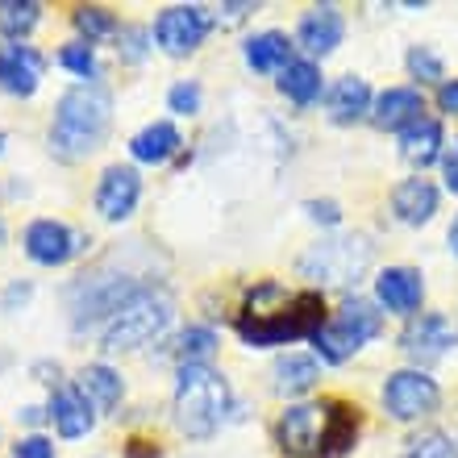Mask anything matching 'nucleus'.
Returning a JSON list of instances; mask_svg holds the SVG:
<instances>
[{"instance_id":"30","label":"nucleus","mask_w":458,"mask_h":458,"mask_svg":"<svg viewBox=\"0 0 458 458\" xmlns=\"http://www.w3.org/2000/svg\"><path fill=\"white\" fill-rule=\"evenodd\" d=\"M72 25L75 34H80V42H100V38H117L121 25H117V13L105 9V4H80V9L72 13Z\"/></svg>"},{"instance_id":"2","label":"nucleus","mask_w":458,"mask_h":458,"mask_svg":"<svg viewBox=\"0 0 458 458\" xmlns=\"http://www.w3.org/2000/svg\"><path fill=\"white\" fill-rule=\"evenodd\" d=\"M113 125V92L105 84H75L67 88L55 105L50 121V155L63 163H80V158L97 155Z\"/></svg>"},{"instance_id":"19","label":"nucleus","mask_w":458,"mask_h":458,"mask_svg":"<svg viewBox=\"0 0 458 458\" xmlns=\"http://www.w3.org/2000/svg\"><path fill=\"white\" fill-rule=\"evenodd\" d=\"M400 155H404V163L417 171L442 163V155H446V130H442V121L437 117L412 121L409 130L400 133Z\"/></svg>"},{"instance_id":"22","label":"nucleus","mask_w":458,"mask_h":458,"mask_svg":"<svg viewBox=\"0 0 458 458\" xmlns=\"http://www.w3.org/2000/svg\"><path fill=\"white\" fill-rule=\"evenodd\" d=\"M183 150V138L171 121H150L146 130H138L130 138V155L133 163H146V167H163Z\"/></svg>"},{"instance_id":"36","label":"nucleus","mask_w":458,"mask_h":458,"mask_svg":"<svg viewBox=\"0 0 458 458\" xmlns=\"http://www.w3.org/2000/svg\"><path fill=\"white\" fill-rule=\"evenodd\" d=\"M13 458H55V442L42 434H30L13 446Z\"/></svg>"},{"instance_id":"4","label":"nucleus","mask_w":458,"mask_h":458,"mask_svg":"<svg viewBox=\"0 0 458 458\" xmlns=\"http://www.w3.org/2000/svg\"><path fill=\"white\" fill-rule=\"evenodd\" d=\"M175 321V301L167 288L146 284L130 304H121L117 313L109 317V326L100 329V350L105 354H121V350H138L158 342Z\"/></svg>"},{"instance_id":"1","label":"nucleus","mask_w":458,"mask_h":458,"mask_svg":"<svg viewBox=\"0 0 458 458\" xmlns=\"http://www.w3.org/2000/svg\"><path fill=\"white\" fill-rule=\"evenodd\" d=\"M326 321L329 313L321 292H288L279 284H254L233 326L246 346H288L301 338L313 342Z\"/></svg>"},{"instance_id":"38","label":"nucleus","mask_w":458,"mask_h":458,"mask_svg":"<svg viewBox=\"0 0 458 458\" xmlns=\"http://www.w3.org/2000/svg\"><path fill=\"white\" fill-rule=\"evenodd\" d=\"M442 175H446V188L458 196V138L446 142V155H442Z\"/></svg>"},{"instance_id":"7","label":"nucleus","mask_w":458,"mask_h":458,"mask_svg":"<svg viewBox=\"0 0 458 458\" xmlns=\"http://www.w3.org/2000/svg\"><path fill=\"white\" fill-rule=\"evenodd\" d=\"M150 279L125 276V271H92V276H80V284L72 288V326L84 334V329H105L109 317L117 313L121 304H130L138 292L146 288Z\"/></svg>"},{"instance_id":"31","label":"nucleus","mask_w":458,"mask_h":458,"mask_svg":"<svg viewBox=\"0 0 458 458\" xmlns=\"http://www.w3.org/2000/svg\"><path fill=\"white\" fill-rule=\"evenodd\" d=\"M55 63H59L63 72H72V75H80L84 84H97V47H88V42H67V47H59V55H55Z\"/></svg>"},{"instance_id":"45","label":"nucleus","mask_w":458,"mask_h":458,"mask_svg":"<svg viewBox=\"0 0 458 458\" xmlns=\"http://www.w3.org/2000/svg\"><path fill=\"white\" fill-rule=\"evenodd\" d=\"M4 142H9V138H4V130H0V150H4Z\"/></svg>"},{"instance_id":"43","label":"nucleus","mask_w":458,"mask_h":458,"mask_svg":"<svg viewBox=\"0 0 458 458\" xmlns=\"http://www.w3.org/2000/svg\"><path fill=\"white\" fill-rule=\"evenodd\" d=\"M42 412H47V409H25V412H17V417H21L25 425H38V421H42Z\"/></svg>"},{"instance_id":"33","label":"nucleus","mask_w":458,"mask_h":458,"mask_svg":"<svg viewBox=\"0 0 458 458\" xmlns=\"http://www.w3.org/2000/svg\"><path fill=\"white\" fill-rule=\"evenodd\" d=\"M404 67H409V75L417 80V84H446V63H442V55L429 47H409V55H404Z\"/></svg>"},{"instance_id":"39","label":"nucleus","mask_w":458,"mask_h":458,"mask_svg":"<svg viewBox=\"0 0 458 458\" xmlns=\"http://www.w3.org/2000/svg\"><path fill=\"white\" fill-rule=\"evenodd\" d=\"M30 296H34V288H30V284H21V279H13L9 288H4V296H0V304H4V313H13V309H17V304H25Z\"/></svg>"},{"instance_id":"18","label":"nucleus","mask_w":458,"mask_h":458,"mask_svg":"<svg viewBox=\"0 0 458 458\" xmlns=\"http://www.w3.org/2000/svg\"><path fill=\"white\" fill-rule=\"evenodd\" d=\"M371 109H375V97H371V84H367L362 75H342V80L329 84L326 117L334 121V125H354V121H362Z\"/></svg>"},{"instance_id":"32","label":"nucleus","mask_w":458,"mask_h":458,"mask_svg":"<svg viewBox=\"0 0 458 458\" xmlns=\"http://www.w3.org/2000/svg\"><path fill=\"white\" fill-rule=\"evenodd\" d=\"M150 50H155V30H146V25H121V34H117V59L121 63L138 67V63H146Z\"/></svg>"},{"instance_id":"17","label":"nucleus","mask_w":458,"mask_h":458,"mask_svg":"<svg viewBox=\"0 0 458 458\" xmlns=\"http://www.w3.org/2000/svg\"><path fill=\"white\" fill-rule=\"evenodd\" d=\"M47 417L55 425V434L59 437H84L92 425H97V409L80 396V387L75 384H63L50 392L47 400Z\"/></svg>"},{"instance_id":"6","label":"nucleus","mask_w":458,"mask_h":458,"mask_svg":"<svg viewBox=\"0 0 458 458\" xmlns=\"http://www.w3.org/2000/svg\"><path fill=\"white\" fill-rule=\"evenodd\" d=\"M384 329V313L379 304L367 296H346L338 313H329V321L321 326V334L313 338V350L321 354V362H346L354 359L371 338H379Z\"/></svg>"},{"instance_id":"34","label":"nucleus","mask_w":458,"mask_h":458,"mask_svg":"<svg viewBox=\"0 0 458 458\" xmlns=\"http://www.w3.org/2000/svg\"><path fill=\"white\" fill-rule=\"evenodd\" d=\"M409 458H458V446L442 429H421L409 437Z\"/></svg>"},{"instance_id":"40","label":"nucleus","mask_w":458,"mask_h":458,"mask_svg":"<svg viewBox=\"0 0 458 458\" xmlns=\"http://www.w3.org/2000/svg\"><path fill=\"white\" fill-rule=\"evenodd\" d=\"M246 13H254V4H250V0H238V4H221V9H217V17H213V21H221V25H238L242 17H246Z\"/></svg>"},{"instance_id":"24","label":"nucleus","mask_w":458,"mask_h":458,"mask_svg":"<svg viewBox=\"0 0 458 458\" xmlns=\"http://www.w3.org/2000/svg\"><path fill=\"white\" fill-rule=\"evenodd\" d=\"M276 88L296 105V109H309V105H317L321 92H326V75H321V67H317L313 59H292L288 67L279 72Z\"/></svg>"},{"instance_id":"8","label":"nucleus","mask_w":458,"mask_h":458,"mask_svg":"<svg viewBox=\"0 0 458 458\" xmlns=\"http://www.w3.org/2000/svg\"><path fill=\"white\" fill-rule=\"evenodd\" d=\"M384 409L392 421H421L429 412H437L442 404V387H437L434 375H425L421 367H404V371H392L384 379Z\"/></svg>"},{"instance_id":"14","label":"nucleus","mask_w":458,"mask_h":458,"mask_svg":"<svg viewBox=\"0 0 458 458\" xmlns=\"http://www.w3.org/2000/svg\"><path fill=\"white\" fill-rule=\"evenodd\" d=\"M142 200V175L130 167V163H113L105 167L97 183V213L105 221H125L133 217V208Z\"/></svg>"},{"instance_id":"15","label":"nucleus","mask_w":458,"mask_h":458,"mask_svg":"<svg viewBox=\"0 0 458 458\" xmlns=\"http://www.w3.org/2000/svg\"><path fill=\"white\" fill-rule=\"evenodd\" d=\"M42 72H47V59L38 47H30V42H4L0 47V88L9 97H34L38 84H42Z\"/></svg>"},{"instance_id":"10","label":"nucleus","mask_w":458,"mask_h":458,"mask_svg":"<svg viewBox=\"0 0 458 458\" xmlns=\"http://www.w3.org/2000/svg\"><path fill=\"white\" fill-rule=\"evenodd\" d=\"M326 404H292L276 421V437L284 454L292 458H321V437H326Z\"/></svg>"},{"instance_id":"29","label":"nucleus","mask_w":458,"mask_h":458,"mask_svg":"<svg viewBox=\"0 0 458 458\" xmlns=\"http://www.w3.org/2000/svg\"><path fill=\"white\" fill-rule=\"evenodd\" d=\"M217 329L213 326H188L175 338V362L180 367H200V362H208L213 354H217Z\"/></svg>"},{"instance_id":"20","label":"nucleus","mask_w":458,"mask_h":458,"mask_svg":"<svg viewBox=\"0 0 458 458\" xmlns=\"http://www.w3.org/2000/svg\"><path fill=\"white\" fill-rule=\"evenodd\" d=\"M437 188L421 175H412V180H400L392 188V213H396L400 225H429L437 213Z\"/></svg>"},{"instance_id":"35","label":"nucleus","mask_w":458,"mask_h":458,"mask_svg":"<svg viewBox=\"0 0 458 458\" xmlns=\"http://www.w3.org/2000/svg\"><path fill=\"white\" fill-rule=\"evenodd\" d=\"M167 109L175 113V117H192V113H200V84H196V80H180V84H171Z\"/></svg>"},{"instance_id":"42","label":"nucleus","mask_w":458,"mask_h":458,"mask_svg":"<svg viewBox=\"0 0 458 458\" xmlns=\"http://www.w3.org/2000/svg\"><path fill=\"white\" fill-rule=\"evenodd\" d=\"M130 458H158V450L150 442H130Z\"/></svg>"},{"instance_id":"13","label":"nucleus","mask_w":458,"mask_h":458,"mask_svg":"<svg viewBox=\"0 0 458 458\" xmlns=\"http://www.w3.org/2000/svg\"><path fill=\"white\" fill-rule=\"evenodd\" d=\"M375 304L396 317H417L425 304V279L417 267H384L375 276Z\"/></svg>"},{"instance_id":"37","label":"nucleus","mask_w":458,"mask_h":458,"mask_svg":"<svg viewBox=\"0 0 458 458\" xmlns=\"http://www.w3.org/2000/svg\"><path fill=\"white\" fill-rule=\"evenodd\" d=\"M304 213H309L317 225H338V221H342V205H338V200H309V205H304Z\"/></svg>"},{"instance_id":"41","label":"nucleus","mask_w":458,"mask_h":458,"mask_svg":"<svg viewBox=\"0 0 458 458\" xmlns=\"http://www.w3.org/2000/svg\"><path fill=\"white\" fill-rule=\"evenodd\" d=\"M437 109L458 117V80H446V84L437 88Z\"/></svg>"},{"instance_id":"28","label":"nucleus","mask_w":458,"mask_h":458,"mask_svg":"<svg viewBox=\"0 0 458 458\" xmlns=\"http://www.w3.org/2000/svg\"><path fill=\"white\" fill-rule=\"evenodd\" d=\"M42 21V4L38 0H0V34L9 42H25Z\"/></svg>"},{"instance_id":"21","label":"nucleus","mask_w":458,"mask_h":458,"mask_svg":"<svg viewBox=\"0 0 458 458\" xmlns=\"http://www.w3.org/2000/svg\"><path fill=\"white\" fill-rule=\"evenodd\" d=\"M425 117V97L417 88H387L375 97V109H371V121L379 130H396L404 133L412 121Z\"/></svg>"},{"instance_id":"16","label":"nucleus","mask_w":458,"mask_h":458,"mask_svg":"<svg viewBox=\"0 0 458 458\" xmlns=\"http://www.w3.org/2000/svg\"><path fill=\"white\" fill-rule=\"evenodd\" d=\"M342 34H346V21H342L338 4H313V9H304L301 25H296V47L317 63L342 47Z\"/></svg>"},{"instance_id":"11","label":"nucleus","mask_w":458,"mask_h":458,"mask_svg":"<svg viewBox=\"0 0 458 458\" xmlns=\"http://www.w3.org/2000/svg\"><path fill=\"white\" fill-rule=\"evenodd\" d=\"M458 346V326L446 313H417L400 329V350L412 362H434Z\"/></svg>"},{"instance_id":"27","label":"nucleus","mask_w":458,"mask_h":458,"mask_svg":"<svg viewBox=\"0 0 458 458\" xmlns=\"http://www.w3.org/2000/svg\"><path fill=\"white\" fill-rule=\"evenodd\" d=\"M317 379H321V367H317L313 354H284L276 362V392L279 396H304L313 392Z\"/></svg>"},{"instance_id":"44","label":"nucleus","mask_w":458,"mask_h":458,"mask_svg":"<svg viewBox=\"0 0 458 458\" xmlns=\"http://www.w3.org/2000/svg\"><path fill=\"white\" fill-rule=\"evenodd\" d=\"M446 242H450V254H454V259H458V217H454V225L446 229Z\"/></svg>"},{"instance_id":"5","label":"nucleus","mask_w":458,"mask_h":458,"mask_svg":"<svg viewBox=\"0 0 458 458\" xmlns=\"http://www.w3.org/2000/svg\"><path fill=\"white\" fill-rule=\"evenodd\" d=\"M371 259H375L371 238H362V233H334V238L313 242L301 254L296 271L304 279H313L317 288H350V284H359L371 271Z\"/></svg>"},{"instance_id":"3","label":"nucleus","mask_w":458,"mask_h":458,"mask_svg":"<svg viewBox=\"0 0 458 458\" xmlns=\"http://www.w3.org/2000/svg\"><path fill=\"white\" fill-rule=\"evenodd\" d=\"M229 409H233V392L221 371H213L208 362L200 367H180L175 379V425L188 437H213L225 425Z\"/></svg>"},{"instance_id":"26","label":"nucleus","mask_w":458,"mask_h":458,"mask_svg":"<svg viewBox=\"0 0 458 458\" xmlns=\"http://www.w3.org/2000/svg\"><path fill=\"white\" fill-rule=\"evenodd\" d=\"M326 437H321V458H342L354 437H359V412L342 404V400H326Z\"/></svg>"},{"instance_id":"46","label":"nucleus","mask_w":458,"mask_h":458,"mask_svg":"<svg viewBox=\"0 0 458 458\" xmlns=\"http://www.w3.org/2000/svg\"><path fill=\"white\" fill-rule=\"evenodd\" d=\"M0 246H4V221H0Z\"/></svg>"},{"instance_id":"25","label":"nucleus","mask_w":458,"mask_h":458,"mask_svg":"<svg viewBox=\"0 0 458 458\" xmlns=\"http://www.w3.org/2000/svg\"><path fill=\"white\" fill-rule=\"evenodd\" d=\"M242 55H246V67L259 75H271V72H284L292 63V42L284 30H263V34L246 38V47H242Z\"/></svg>"},{"instance_id":"12","label":"nucleus","mask_w":458,"mask_h":458,"mask_svg":"<svg viewBox=\"0 0 458 458\" xmlns=\"http://www.w3.org/2000/svg\"><path fill=\"white\" fill-rule=\"evenodd\" d=\"M88 238L80 233V229L63 225V221H30V229H25V254L34 259L38 267H63L72 263L75 254H84Z\"/></svg>"},{"instance_id":"9","label":"nucleus","mask_w":458,"mask_h":458,"mask_svg":"<svg viewBox=\"0 0 458 458\" xmlns=\"http://www.w3.org/2000/svg\"><path fill=\"white\" fill-rule=\"evenodd\" d=\"M208 30H213V17H208V9H200V4H171V9H163L155 17V42L171 59L196 55L200 42L208 38Z\"/></svg>"},{"instance_id":"23","label":"nucleus","mask_w":458,"mask_h":458,"mask_svg":"<svg viewBox=\"0 0 458 458\" xmlns=\"http://www.w3.org/2000/svg\"><path fill=\"white\" fill-rule=\"evenodd\" d=\"M75 387L97 412H113L121 404V396H125V384H121V375L109 362H88L84 371L75 375Z\"/></svg>"}]
</instances>
